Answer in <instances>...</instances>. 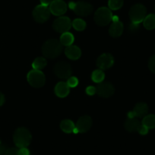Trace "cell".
<instances>
[{
	"instance_id": "10",
	"label": "cell",
	"mask_w": 155,
	"mask_h": 155,
	"mask_svg": "<svg viewBox=\"0 0 155 155\" xmlns=\"http://www.w3.org/2000/svg\"><path fill=\"white\" fill-rule=\"evenodd\" d=\"M98 96L104 98H108L113 96L115 92L114 86L110 82H101L96 87Z\"/></svg>"
},
{
	"instance_id": "19",
	"label": "cell",
	"mask_w": 155,
	"mask_h": 155,
	"mask_svg": "<svg viewBox=\"0 0 155 155\" xmlns=\"http://www.w3.org/2000/svg\"><path fill=\"white\" fill-rule=\"evenodd\" d=\"M74 41V37L73 36V34L71 33L65 32L61 35L60 37V43L62 44V46H65V47H68L70 45H72L73 42Z\"/></svg>"
},
{
	"instance_id": "36",
	"label": "cell",
	"mask_w": 155,
	"mask_h": 155,
	"mask_svg": "<svg viewBox=\"0 0 155 155\" xmlns=\"http://www.w3.org/2000/svg\"><path fill=\"white\" fill-rule=\"evenodd\" d=\"M1 146H2V141L0 140V147H1Z\"/></svg>"
},
{
	"instance_id": "18",
	"label": "cell",
	"mask_w": 155,
	"mask_h": 155,
	"mask_svg": "<svg viewBox=\"0 0 155 155\" xmlns=\"http://www.w3.org/2000/svg\"><path fill=\"white\" fill-rule=\"evenodd\" d=\"M132 111L136 118H144L148 112V106L145 103L140 102L135 106Z\"/></svg>"
},
{
	"instance_id": "32",
	"label": "cell",
	"mask_w": 155,
	"mask_h": 155,
	"mask_svg": "<svg viewBox=\"0 0 155 155\" xmlns=\"http://www.w3.org/2000/svg\"><path fill=\"white\" fill-rule=\"evenodd\" d=\"M18 155H30V150L27 147L18 149Z\"/></svg>"
},
{
	"instance_id": "33",
	"label": "cell",
	"mask_w": 155,
	"mask_h": 155,
	"mask_svg": "<svg viewBox=\"0 0 155 155\" xmlns=\"http://www.w3.org/2000/svg\"><path fill=\"white\" fill-rule=\"evenodd\" d=\"M5 95H4L2 92L0 91V107H2V106L5 104Z\"/></svg>"
},
{
	"instance_id": "4",
	"label": "cell",
	"mask_w": 155,
	"mask_h": 155,
	"mask_svg": "<svg viewBox=\"0 0 155 155\" xmlns=\"http://www.w3.org/2000/svg\"><path fill=\"white\" fill-rule=\"evenodd\" d=\"M68 7L78 16H87L93 12V6L91 4L83 1L70 2L68 3Z\"/></svg>"
},
{
	"instance_id": "3",
	"label": "cell",
	"mask_w": 155,
	"mask_h": 155,
	"mask_svg": "<svg viewBox=\"0 0 155 155\" xmlns=\"http://www.w3.org/2000/svg\"><path fill=\"white\" fill-rule=\"evenodd\" d=\"M94 22L99 26H106L113 20V14L111 10L107 7L99 8L94 16Z\"/></svg>"
},
{
	"instance_id": "16",
	"label": "cell",
	"mask_w": 155,
	"mask_h": 155,
	"mask_svg": "<svg viewBox=\"0 0 155 155\" xmlns=\"http://www.w3.org/2000/svg\"><path fill=\"white\" fill-rule=\"evenodd\" d=\"M69 86L68 85L66 82H64V81H60V82L57 83L56 85L55 86L54 91L55 94L57 97H65L68 95L69 94Z\"/></svg>"
},
{
	"instance_id": "29",
	"label": "cell",
	"mask_w": 155,
	"mask_h": 155,
	"mask_svg": "<svg viewBox=\"0 0 155 155\" xmlns=\"http://www.w3.org/2000/svg\"><path fill=\"white\" fill-rule=\"evenodd\" d=\"M4 155H18V149L15 147H10L6 149Z\"/></svg>"
},
{
	"instance_id": "14",
	"label": "cell",
	"mask_w": 155,
	"mask_h": 155,
	"mask_svg": "<svg viewBox=\"0 0 155 155\" xmlns=\"http://www.w3.org/2000/svg\"><path fill=\"white\" fill-rule=\"evenodd\" d=\"M92 126V119L87 115L81 116L77 121L75 127L80 133H84L90 130Z\"/></svg>"
},
{
	"instance_id": "5",
	"label": "cell",
	"mask_w": 155,
	"mask_h": 155,
	"mask_svg": "<svg viewBox=\"0 0 155 155\" xmlns=\"http://www.w3.org/2000/svg\"><path fill=\"white\" fill-rule=\"evenodd\" d=\"M147 9L142 4H135L129 10V18L132 23L140 24L145 18Z\"/></svg>"
},
{
	"instance_id": "25",
	"label": "cell",
	"mask_w": 155,
	"mask_h": 155,
	"mask_svg": "<svg viewBox=\"0 0 155 155\" xmlns=\"http://www.w3.org/2000/svg\"><path fill=\"white\" fill-rule=\"evenodd\" d=\"M71 25L78 31H82L86 28V22L81 18L74 19L71 23Z\"/></svg>"
},
{
	"instance_id": "34",
	"label": "cell",
	"mask_w": 155,
	"mask_h": 155,
	"mask_svg": "<svg viewBox=\"0 0 155 155\" xmlns=\"http://www.w3.org/2000/svg\"><path fill=\"white\" fill-rule=\"evenodd\" d=\"M41 1V5H46V6H48L51 4V2H53V0H40Z\"/></svg>"
},
{
	"instance_id": "28",
	"label": "cell",
	"mask_w": 155,
	"mask_h": 155,
	"mask_svg": "<svg viewBox=\"0 0 155 155\" xmlns=\"http://www.w3.org/2000/svg\"><path fill=\"white\" fill-rule=\"evenodd\" d=\"M148 68L150 71L155 74V55L152 56L148 61Z\"/></svg>"
},
{
	"instance_id": "24",
	"label": "cell",
	"mask_w": 155,
	"mask_h": 155,
	"mask_svg": "<svg viewBox=\"0 0 155 155\" xmlns=\"http://www.w3.org/2000/svg\"><path fill=\"white\" fill-rule=\"evenodd\" d=\"M104 78H105V74H104V71L101 69H97L92 72L91 74V78L92 81L95 83H101L104 81Z\"/></svg>"
},
{
	"instance_id": "8",
	"label": "cell",
	"mask_w": 155,
	"mask_h": 155,
	"mask_svg": "<svg viewBox=\"0 0 155 155\" xmlns=\"http://www.w3.org/2000/svg\"><path fill=\"white\" fill-rule=\"evenodd\" d=\"M55 74L61 79H68L71 77L72 69L69 63L66 62H59L55 65L53 68Z\"/></svg>"
},
{
	"instance_id": "37",
	"label": "cell",
	"mask_w": 155,
	"mask_h": 155,
	"mask_svg": "<svg viewBox=\"0 0 155 155\" xmlns=\"http://www.w3.org/2000/svg\"><path fill=\"white\" fill-rule=\"evenodd\" d=\"M154 10H155V6H154Z\"/></svg>"
},
{
	"instance_id": "11",
	"label": "cell",
	"mask_w": 155,
	"mask_h": 155,
	"mask_svg": "<svg viewBox=\"0 0 155 155\" xmlns=\"http://www.w3.org/2000/svg\"><path fill=\"white\" fill-rule=\"evenodd\" d=\"M114 63V57L110 53H104L97 59V66L101 70H107L111 68Z\"/></svg>"
},
{
	"instance_id": "30",
	"label": "cell",
	"mask_w": 155,
	"mask_h": 155,
	"mask_svg": "<svg viewBox=\"0 0 155 155\" xmlns=\"http://www.w3.org/2000/svg\"><path fill=\"white\" fill-rule=\"evenodd\" d=\"M86 93L89 96H93L95 94H97L96 87H94V86H89L86 88Z\"/></svg>"
},
{
	"instance_id": "23",
	"label": "cell",
	"mask_w": 155,
	"mask_h": 155,
	"mask_svg": "<svg viewBox=\"0 0 155 155\" xmlns=\"http://www.w3.org/2000/svg\"><path fill=\"white\" fill-rule=\"evenodd\" d=\"M47 59L45 57H37L34 60L32 63V67L33 69L36 70H42L43 68H44L47 65Z\"/></svg>"
},
{
	"instance_id": "26",
	"label": "cell",
	"mask_w": 155,
	"mask_h": 155,
	"mask_svg": "<svg viewBox=\"0 0 155 155\" xmlns=\"http://www.w3.org/2000/svg\"><path fill=\"white\" fill-rule=\"evenodd\" d=\"M123 5V0H109L108 6L110 10H119Z\"/></svg>"
},
{
	"instance_id": "13",
	"label": "cell",
	"mask_w": 155,
	"mask_h": 155,
	"mask_svg": "<svg viewBox=\"0 0 155 155\" xmlns=\"http://www.w3.org/2000/svg\"><path fill=\"white\" fill-rule=\"evenodd\" d=\"M113 23L109 29V34L113 37H119L122 35L124 29L123 22L119 20L117 16H113Z\"/></svg>"
},
{
	"instance_id": "35",
	"label": "cell",
	"mask_w": 155,
	"mask_h": 155,
	"mask_svg": "<svg viewBox=\"0 0 155 155\" xmlns=\"http://www.w3.org/2000/svg\"><path fill=\"white\" fill-rule=\"evenodd\" d=\"M135 114H134L133 111H130L128 113V118L131 119V118H135Z\"/></svg>"
},
{
	"instance_id": "6",
	"label": "cell",
	"mask_w": 155,
	"mask_h": 155,
	"mask_svg": "<svg viewBox=\"0 0 155 155\" xmlns=\"http://www.w3.org/2000/svg\"><path fill=\"white\" fill-rule=\"evenodd\" d=\"M28 83L35 88H40L45 84V74L41 70L33 69L28 72L27 76Z\"/></svg>"
},
{
	"instance_id": "9",
	"label": "cell",
	"mask_w": 155,
	"mask_h": 155,
	"mask_svg": "<svg viewBox=\"0 0 155 155\" xmlns=\"http://www.w3.org/2000/svg\"><path fill=\"white\" fill-rule=\"evenodd\" d=\"M71 27V21L69 18L65 17V16H61L56 18L53 21V28L55 31L58 33L68 32Z\"/></svg>"
},
{
	"instance_id": "21",
	"label": "cell",
	"mask_w": 155,
	"mask_h": 155,
	"mask_svg": "<svg viewBox=\"0 0 155 155\" xmlns=\"http://www.w3.org/2000/svg\"><path fill=\"white\" fill-rule=\"evenodd\" d=\"M141 124L146 126L148 129H153L155 128V115H147L143 118Z\"/></svg>"
},
{
	"instance_id": "15",
	"label": "cell",
	"mask_w": 155,
	"mask_h": 155,
	"mask_svg": "<svg viewBox=\"0 0 155 155\" xmlns=\"http://www.w3.org/2000/svg\"><path fill=\"white\" fill-rule=\"evenodd\" d=\"M65 56L68 59H71V60H77L81 57V51L79 47L77 46L70 45L68 47H66L65 50Z\"/></svg>"
},
{
	"instance_id": "31",
	"label": "cell",
	"mask_w": 155,
	"mask_h": 155,
	"mask_svg": "<svg viewBox=\"0 0 155 155\" xmlns=\"http://www.w3.org/2000/svg\"><path fill=\"white\" fill-rule=\"evenodd\" d=\"M148 130H149V129H147L146 126H143V125L141 124V126H140L139 129H138V132H139V134H141V135H146V134H147V132H148Z\"/></svg>"
},
{
	"instance_id": "12",
	"label": "cell",
	"mask_w": 155,
	"mask_h": 155,
	"mask_svg": "<svg viewBox=\"0 0 155 155\" xmlns=\"http://www.w3.org/2000/svg\"><path fill=\"white\" fill-rule=\"evenodd\" d=\"M51 14L56 16H61L67 11V5L63 0H53L50 5Z\"/></svg>"
},
{
	"instance_id": "1",
	"label": "cell",
	"mask_w": 155,
	"mask_h": 155,
	"mask_svg": "<svg viewBox=\"0 0 155 155\" xmlns=\"http://www.w3.org/2000/svg\"><path fill=\"white\" fill-rule=\"evenodd\" d=\"M63 46L56 39H50L46 41L42 47V53L47 59H56L60 56Z\"/></svg>"
},
{
	"instance_id": "2",
	"label": "cell",
	"mask_w": 155,
	"mask_h": 155,
	"mask_svg": "<svg viewBox=\"0 0 155 155\" xmlns=\"http://www.w3.org/2000/svg\"><path fill=\"white\" fill-rule=\"evenodd\" d=\"M32 135L28 129L25 127L18 128L13 135V141L18 148L27 147L31 142Z\"/></svg>"
},
{
	"instance_id": "27",
	"label": "cell",
	"mask_w": 155,
	"mask_h": 155,
	"mask_svg": "<svg viewBox=\"0 0 155 155\" xmlns=\"http://www.w3.org/2000/svg\"><path fill=\"white\" fill-rule=\"evenodd\" d=\"M66 83L69 86V87H75L78 84V80L76 77H74V76L71 77H71L68 78V79H67Z\"/></svg>"
},
{
	"instance_id": "20",
	"label": "cell",
	"mask_w": 155,
	"mask_h": 155,
	"mask_svg": "<svg viewBox=\"0 0 155 155\" xmlns=\"http://www.w3.org/2000/svg\"><path fill=\"white\" fill-rule=\"evenodd\" d=\"M60 128L65 133H71V132H73L74 128H75V125L74 124V123L71 120H64L61 122Z\"/></svg>"
},
{
	"instance_id": "17",
	"label": "cell",
	"mask_w": 155,
	"mask_h": 155,
	"mask_svg": "<svg viewBox=\"0 0 155 155\" xmlns=\"http://www.w3.org/2000/svg\"><path fill=\"white\" fill-rule=\"evenodd\" d=\"M141 126V123L138 118H128L126 121L125 122V129L129 132H138L140 126Z\"/></svg>"
},
{
	"instance_id": "22",
	"label": "cell",
	"mask_w": 155,
	"mask_h": 155,
	"mask_svg": "<svg viewBox=\"0 0 155 155\" xmlns=\"http://www.w3.org/2000/svg\"><path fill=\"white\" fill-rule=\"evenodd\" d=\"M144 27L147 30H153L155 28V15L150 14L146 15L145 18L143 21Z\"/></svg>"
},
{
	"instance_id": "7",
	"label": "cell",
	"mask_w": 155,
	"mask_h": 155,
	"mask_svg": "<svg viewBox=\"0 0 155 155\" xmlns=\"http://www.w3.org/2000/svg\"><path fill=\"white\" fill-rule=\"evenodd\" d=\"M50 10L48 6L44 5H39L34 8L33 11V18L37 23H44L50 17Z\"/></svg>"
}]
</instances>
